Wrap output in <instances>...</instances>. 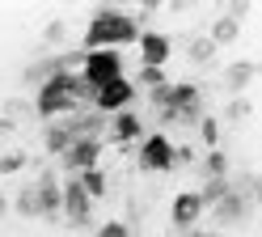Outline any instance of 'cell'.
<instances>
[{"instance_id": "cell-8", "label": "cell", "mask_w": 262, "mask_h": 237, "mask_svg": "<svg viewBox=\"0 0 262 237\" xmlns=\"http://www.w3.org/2000/svg\"><path fill=\"white\" fill-rule=\"evenodd\" d=\"M59 208L68 212V216L76 220V225H85V220H89V195L80 191L76 182H68V186H63V199H59Z\"/></svg>"}, {"instance_id": "cell-6", "label": "cell", "mask_w": 262, "mask_h": 237, "mask_svg": "<svg viewBox=\"0 0 262 237\" xmlns=\"http://www.w3.org/2000/svg\"><path fill=\"white\" fill-rule=\"evenodd\" d=\"M97 157H102V144L97 140H72L68 152H63V161L72 169H80V174H85V169H97Z\"/></svg>"}, {"instance_id": "cell-12", "label": "cell", "mask_w": 262, "mask_h": 237, "mask_svg": "<svg viewBox=\"0 0 262 237\" xmlns=\"http://www.w3.org/2000/svg\"><path fill=\"white\" fill-rule=\"evenodd\" d=\"M254 76H258V68H254V64H233V68L224 72V85H228V89H245Z\"/></svg>"}, {"instance_id": "cell-14", "label": "cell", "mask_w": 262, "mask_h": 237, "mask_svg": "<svg viewBox=\"0 0 262 237\" xmlns=\"http://www.w3.org/2000/svg\"><path fill=\"white\" fill-rule=\"evenodd\" d=\"M114 135L127 144V140H136L140 135V118L136 114H127V110H119V118H114Z\"/></svg>"}, {"instance_id": "cell-9", "label": "cell", "mask_w": 262, "mask_h": 237, "mask_svg": "<svg viewBox=\"0 0 262 237\" xmlns=\"http://www.w3.org/2000/svg\"><path fill=\"white\" fill-rule=\"evenodd\" d=\"M199 212H203V199L194 195V191H182L173 199V225H182V229H190L194 220H199Z\"/></svg>"}, {"instance_id": "cell-1", "label": "cell", "mask_w": 262, "mask_h": 237, "mask_svg": "<svg viewBox=\"0 0 262 237\" xmlns=\"http://www.w3.org/2000/svg\"><path fill=\"white\" fill-rule=\"evenodd\" d=\"M136 38H140L136 17H131V13H114V9L93 13V22L85 30V47L89 51H114L119 43H136Z\"/></svg>"}, {"instance_id": "cell-10", "label": "cell", "mask_w": 262, "mask_h": 237, "mask_svg": "<svg viewBox=\"0 0 262 237\" xmlns=\"http://www.w3.org/2000/svg\"><path fill=\"white\" fill-rule=\"evenodd\" d=\"M34 191H38V203H42V216H55V212H59V199H63V191L55 186V178H51V174H42Z\"/></svg>"}, {"instance_id": "cell-24", "label": "cell", "mask_w": 262, "mask_h": 237, "mask_svg": "<svg viewBox=\"0 0 262 237\" xmlns=\"http://www.w3.org/2000/svg\"><path fill=\"white\" fill-rule=\"evenodd\" d=\"M55 38H63V26L55 22V26H47V43H55Z\"/></svg>"}, {"instance_id": "cell-16", "label": "cell", "mask_w": 262, "mask_h": 237, "mask_svg": "<svg viewBox=\"0 0 262 237\" xmlns=\"http://www.w3.org/2000/svg\"><path fill=\"white\" fill-rule=\"evenodd\" d=\"M17 212H26V216H42V203H38V191H34V186H26V191L17 195Z\"/></svg>"}, {"instance_id": "cell-25", "label": "cell", "mask_w": 262, "mask_h": 237, "mask_svg": "<svg viewBox=\"0 0 262 237\" xmlns=\"http://www.w3.org/2000/svg\"><path fill=\"white\" fill-rule=\"evenodd\" d=\"M0 212H5V199H0Z\"/></svg>"}, {"instance_id": "cell-17", "label": "cell", "mask_w": 262, "mask_h": 237, "mask_svg": "<svg viewBox=\"0 0 262 237\" xmlns=\"http://www.w3.org/2000/svg\"><path fill=\"white\" fill-rule=\"evenodd\" d=\"M68 144H72V131L68 127H51V131H47V148H51V152H68Z\"/></svg>"}, {"instance_id": "cell-19", "label": "cell", "mask_w": 262, "mask_h": 237, "mask_svg": "<svg viewBox=\"0 0 262 237\" xmlns=\"http://www.w3.org/2000/svg\"><path fill=\"white\" fill-rule=\"evenodd\" d=\"M26 165V152H5L0 157V174H13V169H21Z\"/></svg>"}, {"instance_id": "cell-11", "label": "cell", "mask_w": 262, "mask_h": 237, "mask_svg": "<svg viewBox=\"0 0 262 237\" xmlns=\"http://www.w3.org/2000/svg\"><path fill=\"white\" fill-rule=\"evenodd\" d=\"M220 203V208H216V220H220V225H237V220L245 216V199L237 195V191H228L224 199H216Z\"/></svg>"}, {"instance_id": "cell-5", "label": "cell", "mask_w": 262, "mask_h": 237, "mask_svg": "<svg viewBox=\"0 0 262 237\" xmlns=\"http://www.w3.org/2000/svg\"><path fill=\"white\" fill-rule=\"evenodd\" d=\"M140 165L144 169H169L173 165V144L165 140V135H148L140 148Z\"/></svg>"}, {"instance_id": "cell-7", "label": "cell", "mask_w": 262, "mask_h": 237, "mask_svg": "<svg viewBox=\"0 0 262 237\" xmlns=\"http://www.w3.org/2000/svg\"><path fill=\"white\" fill-rule=\"evenodd\" d=\"M140 51H144V68H161L169 60V38L165 34H140Z\"/></svg>"}, {"instance_id": "cell-23", "label": "cell", "mask_w": 262, "mask_h": 237, "mask_svg": "<svg viewBox=\"0 0 262 237\" xmlns=\"http://www.w3.org/2000/svg\"><path fill=\"white\" fill-rule=\"evenodd\" d=\"M216 135H220V127L211 123V118H203V140H216Z\"/></svg>"}, {"instance_id": "cell-13", "label": "cell", "mask_w": 262, "mask_h": 237, "mask_svg": "<svg viewBox=\"0 0 262 237\" xmlns=\"http://www.w3.org/2000/svg\"><path fill=\"white\" fill-rule=\"evenodd\" d=\"M76 186H80L89 199H97V195H106V174H102V169H85V174L76 178Z\"/></svg>"}, {"instance_id": "cell-2", "label": "cell", "mask_w": 262, "mask_h": 237, "mask_svg": "<svg viewBox=\"0 0 262 237\" xmlns=\"http://www.w3.org/2000/svg\"><path fill=\"white\" fill-rule=\"evenodd\" d=\"M80 97H93V89L80 76H72V72H59L51 76V81H42L38 85V102H34V110L42 114V118H55V114H63L72 106V102H80Z\"/></svg>"}, {"instance_id": "cell-22", "label": "cell", "mask_w": 262, "mask_h": 237, "mask_svg": "<svg viewBox=\"0 0 262 237\" xmlns=\"http://www.w3.org/2000/svg\"><path fill=\"white\" fill-rule=\"evenodd\" d=\"M140 81H144V85H157V89H161V68H144Z\"/></svg>"}, {"instance_id": "cell-4", "label": "cell", "mask_w": 262, "mask_h": 237, "mask_svg": "<svg viewBox=\"0 0 262 237\" xmlns=\"http://www.w3.org/2000/svg\"><path fill=\"white\" fill-rule=\"evenodd\" d=\"M131 97H136V85H131L127 76H119V81L102 85V89H93V106H97V110H106V114H119Z\"/></svg>"}, {"instance_id": "cell-20", "label": "cell", "mask_w": 262, "mask_h": 237, "mask_svg": "<svg viewBox=\"0 0 262 237\" xmlns=\"http://www.w3.org/2000/svg\"><path fill=\"white\" fill-rule=\"evenodd\" d=\"M224 169H228V161L220 157V152H207V174L211 178H224Z\"/></svg>"}, {"instance_id": "cell-3", "label": "cell", "mask_w": 262, "mask_h": 237, "mask_svg": "<svg viewBox=\"0 0 262 237\" xmlns=\"http://www.w3.org/2000/svg\"><path fill=\"white\" fill-rule=\"evenodd\" d=\"M123 76V55L119 51H89L85 55V72H80V81L89 85V89H102V85L119 81Z\"/></svg>"}, {"instance_id": "cell-18", "label": "cell", "mask_w": 262, "mask_h": 237, "mask_svg": "<svg viewBox=\"0 0 262 237\" xmlns=\"http://www.w3.org/2000/svg\"><path fill=\"white\" fill-rule=\"evenodd\" d=\"M211 55H216V43L211 38H190V60L194 64H207Z\"/></svg>"}, {"instance_id": "cell-21", "label": "cell", "mask_w": 262, "mask_h": 237, "mask_svg": "<svg viewBox=\"0 0 262 237\" xmlns=\"http://www.w3.org/2000/svg\"><path fill=\"white\" fill-rule=\"evenodd\" d=\"M97 237H131V233H127V225L110 220V225H102V229H97Z\"/></svg>"}, {"instance_id": "cell-15", "label": "cell", "mask_w": 262, "mask_h": 237, "mask_svg": "<svg viewBox=\"0 0 262 237\" xmlns=\"http://www.w3.org/2000/svg\"><path fill=\"white\" fill-rule=\"evenodd\" d=\"M237 30H241V26L233 22V17H220V22L211 26V43H216V47H220V43H233V38H237Z\"/></svg>"}]
</instances>
